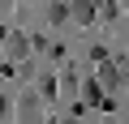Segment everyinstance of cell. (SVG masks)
<instances>
[{
    "instance_id": "6da1fadb",
    "label": "cell",
    "mask_w": 129,
    "mask_h": 124,
    "mask_svg": "<svg viewBox=\"0 0 129 124\" xmlns=\"http://www.w3.org/2000/svg\"><path fill=\"white\" fill-rule=\"evenodd\" d=\"M17 111H22V115H17L22 124H43V115H39V111H43V107H39V94H22Z\"/></svg>"
},
{
    "instance_id": "7a4b0ae2",
    "label": "cell",
    "mask_w": 129,
    "mask_h": 124,
    "mask_svg": "<svg viewBox=\"0 0 129 124\" xmlns=\"http://www.w3.org/2000/svg\"><path fill=\"white\" fill-rule=\"evenodd\" d=\"M99 86H103V90H116V86H125V81H120V69L112 64V60H99Z\"/></svg>"
},
{
    "instance_id": "3957f363",
    "label": "cell",
    "mask_w": 129,
    "mask_h": 124,
    "mask_svg": "<svg viewBox=\"0 0 129 124\" xmlns=\"http://www.w3.org/2000/svg\"><path fill=\"white\" fill-rule=\"evenodd\" d=\"M103 5V0H73L69 5V17H78V22H95V9Z\"/></svg>"
},
{
    "instance_id": "277c9868",
    "label": "cell",
    "mask_w": 129,
    "mask_h": 124,
    "mask_svg": "<svg viewBox=\"0 0 129 124\" xmlns=\"http://www.w3.org/2000/svg\"><path fill=\"white\" fill-rule=\"evenodd\" d=\"M47 22L52 26H64V22H69V5H64V0H52V5H47Z\"/></svg>"
},
{
    "instance_id": "5b68a950",
    "label": "cell",
    "mask_w": 129,
    "mask_h": 124,
    "mask_svg": "<svg viewBox=\"0 0 129 124\" xmlns=\"http://www.w3.org/2000/svg\"><path fill=\"white\" fill-rule=\"evenodd\" d=\"M103 98V86L99 81H82V103H99Z\"/></svg>"
},
{
    "instance_id": "8992f818",
    "label": "cell",
    "mask_w": 129,
    "mask_h": 124,
    "mask_svg": "<svg viewBox=\"0 0 129 124\" xmlns=\"http://www.w3.org/2000/svg\"><path fill=\"white\" fill-rule=\"evenodd\" d=\"M9 51H13V56H26V51H30V39H26V34H13V39H9Z\"/></svg>"
},
{
    "instance_id": "52a82bcc",
    "label": "cell",
    "mask_w": 129,
    "mask_h": 124,
    "mask_svg": "<svg viewBox=\"0 0 129 124\" xmlns=\"http://www.w3.org/2000/svg\"><path fill=\"white\" fill-rule=\"evenodd\" d=\"M5 115H9V98L0 94V120H5Z\"/></svg>"
},
{
    "instance_id": "ba28073f",
    "label": "cell",
    "mask_w": 129,
    "mask_h": 124,
    "mask_svg": "<svg viewBox=\"0 0 129 124\" xmlns=\"http://www.w3.org/2000/svg\"><path fill=\"white\" fill-rule=\"evenodd\" d=\"M64 5H73V0H64Z\"/></svg>"
}]
</instances>
